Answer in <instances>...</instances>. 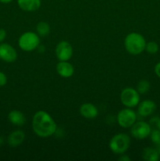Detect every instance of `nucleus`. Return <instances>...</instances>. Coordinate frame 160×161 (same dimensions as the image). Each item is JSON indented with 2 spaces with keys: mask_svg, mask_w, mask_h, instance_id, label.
<instances>
[{
  "mask_svg": "<svg viewBox=\"0 0 160 161\" xmlns=\"http://www.w3.org/2000/svg\"><path fill=\"white\" fill-rule=\"evenodd\" d=\"M32 128L35 134L39 137L48 138L56 132V124L48 113L39 111L33 116Z\"/></svg>",
  "mask_w": 160,
  "mask_h": 161,
  "instance_id": "obj_1",
  "label": "nucleus"
},
{
  "mask_svg": "<svg viewBox=\"0 0 160 161\" xmlns=\"http://www.w3.org/2000/svg\"><path fill=\"white\" fill-rule=\"evenodd\" d=\"M146 41L144 36L137 32L128 34L124 41L125 50L132 55H138L145 50Z\"/></svg>",
  "mask_w": 160,
  "mask_h": 161,
  "instance_id": "obj_2",
  "label": "nucleus"
},
{
  "mask_svg": "<svg viewBox=\"0 0 160 161\" xmlns=\"http://www.w3.org/2000/svg\"><path fill=\"white\" fill-rule=\"evenodd\" d=\"M130 146V138L126 134L119 133L110 140L109 148L115 154H124Z\"/></svg>",
  "mask_w": 160,
  "mask_h": 161,
  "instance_id": "obj_3",
  "label": "nucleus"
},
{
  "mask_svg": "<svg viewBox=\"0 0 160 161\" xmlns=\"http://www.w3.org/2000/svg\"><path fill=\"white\" fill-rule=\"evenodd\" d=\"M40 44L39 36L33 31H27L20 36L18 45L22 50L26 52L33 51L38 49Z\"/></svg>",
  "mask_w": 160,
  "mask_h": 161,
  "instance_id": "obj_4",
  "label": "nucleus"
},
{
  "mask_svg": "<svg viewBox=\"0 0 160 161\" xmlns=\"http://www.w3.org/2000/svg\"><path fill=\"white\" fill-rule=\"evenodd\" d=\"M120 100L122 105L126 108H133L139 105L140 94L134 88H125L121 92Z\"/></svg>",
  "mask_w": 160,
  "mask_h": 161,
  "instance_id": "obj_5",
  "label": "nucleus"
},
{
  "mask_svg": "<svg viewBox=\"0 0 160 161\" xmlns=\"http://www.w3.org/2000/svg\"><path fill=\"white\" fill-rule=\"evenodd\" d=\"M118 124L123 128L131 127L136 121V114L131 108L120 110L117 116Z\"/></svg>",
  "mask_w": 160,
  "mask_h": 161,
  "instance_id": "obj_6",
  "label": "nucleus"
},
{
  "mask_svg": "<svg viewBox=\"0 0 160 161\" xmlns=\"http://www.w3.org/2000/svg\"><path fill=\"white\" fill-rule=\"evenodd\" d=\"M131 135L136 139L142 140L147 138L152 132V127L150 124L146 122L140 121L136 122L131 127Z\"/></svg>",
  "mask_w": 160,
  "mask_h": 161,
  "instance_id": "obj_7",
  "label": "nucleus"
},
{
  "mask_svg": "<svg viewBox=\"0 0 160 161\" xmlns=\"http://www.w3.org/2000/svg\"><path fill=\"white\" fill-rule=\"evenodd\" d=\"M55 53L60 61H69L73 54L72 45L67 41H61L55 48Z\"/></svg>",
  "mask_w": 160,
  "mask_h": 161,
  "instance_id": "obj_8",
  "label": "nucleus"
},
{
  "mask_svg": "<svg viewBox=\"0 0 160 161\" xmlns=\"http://www.w3.org/2000/svg\"><path fill=\"white\" fill-rule=\"evenodd\" d=\"M17 53L15 49L7 43L0 44V59L8 63H12L17 60Z\"/></svg>",
  "mask_w": 160,
  "mask_h": 161,
  "instance_id": "obj_9",
  "label": "nucleus"
},
{
  "mask_svg": "<svg viewBox=\"0 0 160 161\" xmlns=\"http://www.w3.org/2000/svg\"><path fill=\"white\" fill-rule=\"evenodd\" d=\"M56 72L60 76L63 78H69L74 75L75 69L74 66L67 61H59L56 64Z\"/></svg>",
  "mask_w": 160,
  "mask_h": 161,
  "instance_id": "obj_10",
  "label": "nucleus"
},
{
  "mask_svg": "<svg viewBox=\"0 0 160 161\" xmlns=\"http://www.w3.org/2000/svg\"><path fill=\"white\" fill-rule=\"evenodd\" d=\"M156 109V104L151 100H144L138 105V114L143 117L151 116Z\"/></svg>",
  "mask_w": 160,
  "mask_h": 161,
  "instance_id": "obj_11",
  "label": "nucleus"
},
{
  "mask_svg": "<svg viewBox=\"0 0 160 161\" xmlns=\"http://www.w3.org/2000/svg\"><path fill=\"white\" fill-rule=\"evenodd\" d=\"M79 113L84 118L88 119H94L98 115V109L92 103H84L80 106Z\"/></svg>",
  "mask_w": 160,
  "mask_h": 161,
  "instance_id": "obj_12",
  "label": "nucleus"
},
{
  "mask_svg": "<svg viewBox=\"0 0 160 161\" xmlns=\"http://www.w3.org/2000/svg\"><path fill=\"white\" fill-rule=\"evenodd\" d=\"M19 7L26 12H34L41 6V0H17Z\"/></svg>",
  "mask_w": 160,
  "mask_h": 161,
  "instance_id": "obj_13",
  "label": "nucleus"
},
{
  "mask_svg": "<svg viewBox=\"0 0 160 161\" xmlns=\"http://www.w3.org/2000/svg\"><path fill=\"white\" fill-rule=\"evenodd\" d=\"M8 119L12 124L18 127L24 126L26 123V117L21 112L18 110H13L8 114Z\"/></svg>",
  "mask_w": 160,
  "mask_h": 161,
  "instance_id": "obj_14",
  "label": "nucleus"
},
{
  "mask_svg": "<svg viewBox=\"0 0 160 161\" xmlns=\"http://www.w3.org/2000/svg\"><path fill=\"white\" fill-rule=\"evenodd\" d=\"M25 134L22 130H15L8 137V144L11 147H17L21 145L24 141Z\"/></svg>",
  "mask_w": 160,
  "mask_h": 161,
  "instance_id": "obj_15",
  "label": "nucleus"
},
{
  "mask_svg": "<svg viewBox=\"0 0 160 161\" xmlns=\"http://www.w3.org/2000/svg\"><path fill=\"white\" fill-rule=\"evenodd\" d=\"M160 153L155 148L147 147L143 150L142 157L147 161H158L159 159Z\"/></svg>",
  "mask_w": 160,
  "mask_h": 161,
  "instance_id": "obj_16",
  "label": "nucleus"
},
{
  "mask_svg": "<svg viewBox=\"0 0 160 161\" xmlns=\"http://www.w3.org/2000/svg\"><path fill=\"white\" fill-rule=\"evenodd\" d=\"M36 31H37V34L39 36L45 37V36H46L50 33V27L49 24H47L46 22L41 21L38 23V25H36Z\"/></svg>",
  "mask_w": 160,
  "mask_h": 161,
  "instance_id": "obj_17",
  "label": "nucleus"
},
{
  "mask_svg": "<svg viewBox=\"0 0 160 161\" xmlns=\"http://www.w3.org/2000/svg\"><path fill=\"white\" fill-rule=\"evenodd\" d=\"M151 88V84L147 80H141V81L138 82L137 86H136V91H138L140 94H144Z\"/></svg>",
  "mask_w": 160,
  "mask_h": 161,
  "instance_id": "obj_18",
  "label": "nucleus"
},
{
  "mask_svg": "<svg viewBox=\"0 0 160 161\" xmlns=\"http://www.w3.org/2000/svg\"><path fill=\"white\" fill-rule=\"evenodd\" d=\"M151 139H152V142L154 145H155L156 148L155 149L158 151L160 153V130L156 129V130H152L150 134Z\"/></svg>",
  "mask_w": 160,
  "mask_h": 161,
  "instance_id": "obj_19",
  "label": "nucleus"
},
{
  "mask_svg": "<svg viewBox=\"0 0 160 161\" xmlns=\"http://www.w3.org/2000/svg\"><path fill=\"white\" fill-rule=\"evenodd\" d=\"M145 50L148 53L151 54H155L158 51V45L155 42L151 41V42L146 43Z\"/></svg>",
  "mask_w": 160,
  "mask_h": 161,
  "instance_id": "obj_20",
  "label": "nucleus"
},
{
  "mask_svg": "<svg viewBox=\"0 0 160 161\" xmlns=\"http://www.w3.org/2000/svg\"><path fill=\"white\" fill-rule=\"evenodd\" d=\"M6 83H7V77L3 72H0V86H5Z\"/></svg>",
  "mask_w": 160,
  "mask_h": 161,
  "instance_id": "obj_21",
  "label": "nucleus"
},
{
  "mask_svg": "<svg viewBox=\"0 0 160 161\" xmlns=\"http://www.w3.org/2000/svg\"><path fill=\"white\" fill-rule=\"evenodd\" d=\"M6 37V31L3 28H0V42H3Z\"/></svg>",
  "mask_w": 160,
  "mask_h": 161,
  "instance_id": "obj_22",
  "label": "nucleus"
},
{
  "mask_svg": "<svg viewBox=\"0 0 160 161\" xmlns=\"http://www.w3.org/2000/svg\"><path fill=\"white\" fill-rule=\"evenodd\" d=\"M155 72L157 76L160 78V62L157 63L156 65L155 66Z\"/></svg>",
  "mask_w": 160,
  "mask_h": 161,
  "instance_id": "obj_23",
  "label": "nucleus"
},
{
  "mask_svg": "<svg viewBox=\"0 0 160 161\" xmlns=\"http://www.w3.org/2000/svg\"><path fill=\"white\" fill-rule=\"evenodd\" d=\"M120 161H130V158L129 157H127L126 155H122V157L119 159Z\"/></svg>",
  "mask_w": 160,
  "mask_h": 161,
  "instance_id": "obj_24",
  "label": "nucleus"
},
{
  "mask_svg": "<svg viewBox=\"0 0 160 161\" xmlns=\"http://www.w3.org/2000/svg\"><path fill=\"white\" fill-rule=\"evenodd\" d=\"M11 1H12V0H0V3H10Z\"/></svg>",
  "mask_w": 160,
  "mask_h": 161,
  "instance_id": "obj_25",
  "label": "nucleus"
},
{
  "mask_svg": "<svg viewBox=\"0 0 160 161\" xmlns=\"http://www.w3.org/2000/svg\"><path fill=\"white\" fill-rule=\"evenodd\" d=\"M156 126H157V127H158V130H160V119H158V122H157V124H156Z\"/></svg>",
  "mask_w": 160,
  "mask_h": 161,
  "instance_id": "obj_26",
  "label": "nucleus"
},
{
  "mask_svg": "<svg viewBox=\"0 0 160 161\" xmlns=\"http://www.w3.org/2000/svg\"><path fill=\"white\" fill-rule=\"evenodd\" d=\"M3 138H2V137H0V146L3 145Z\"/></svg>",
  "mask_w": 160,
  "mask_h": 161,
  "instance_id": "obj_27",
  "label": "nucleus"
}]
</instances>
